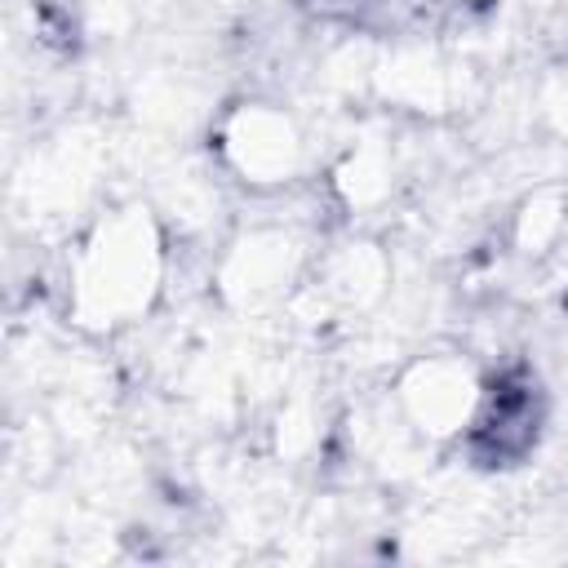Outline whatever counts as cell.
Returning a JSON list of instances; mask_svg holds the SVG:
<instances>
[{
  "mask_svg": "<svg viewBox=\"0 0 568 568\" xmlns=\"http://www.w3.org/2000/svg\"><path fill=\"white\" fill-rule=\"evenodd\" d=\"M155 280V248L142 240V226L115 222L102 244H93L84 262V302L93 297L98 315L138 311Z\"/></svg>",
  "mask_w": 568,
  "mask_h": 568,
  "instance_id": "obj_1",
  "label": "cell"
},
{
  "mask_svg": "<svg viewBox=\"0 0 568 568\" xmlns=\"http://www.w3.org/2000/svg\"><path fill=\"white\" fill-rule=\"evenodd\" d=\"M484 390L457 359H426L404 382V408L426 435H453L475 422Z\"/></svg>",
  "mask_w": 568,
  "mask_h": 568,
  "instance_id": "obj_2",
  "label": "cell"
},
{
  "mask_svg": "<svg viewBox=\"0 0 568 568\" xmlns=\"http://www.w3.org/2000/svg\"><path fill=\"white\" fill-rule=\"evenodd\" d=\"M226 151L248 182H288L302 146H297L288 115H280L271 106H248L235 115V124L226 133Z\"/></svg>",
  "mask_w": 568,
  "mask_h": 568,
  "instance_id": "obj_3",
  "label": "cell"
}]
</instances>
